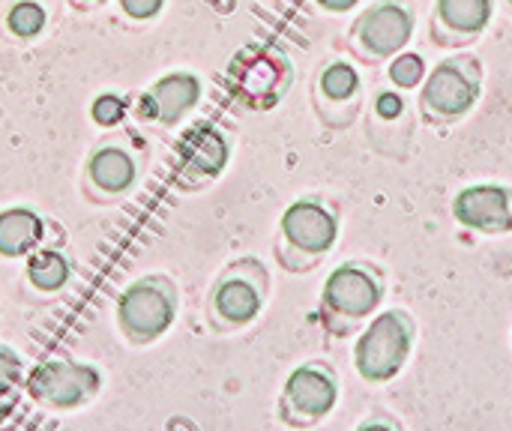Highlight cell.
<instances>
[{
  "label": "cell",
  "instance_id": "cell-1",
  "mask_svg": "<svg viewBox=\"0 0 512 431\" xmlns=\"http://www.w3.org/2000/svg\"><path fill=\"white\" fill-rule=\"evenodd\" d=\"M483 87V66L474 54L462 51L447 60H441L423 81V111L435 120H459L465 117Z\"/></svg>",
  "mask_w": 512,
  "mask_h": 431
},
{
  "label": "cell",
  "instance_id": "cell-2",
  "mask_svg": "<svg viewBox=\"0 0 512 431\" xmlns=\"http://www.w3.org/2000/svg\"><path fill=\"white\" fill-rule=\"evenodd\" d=\"M414 36V12L405 0H378L372 3L351 27L348 39L354 51L369 60H387L402 54Z\"/></svg>",
  "mask_w": 512,
  "mask_h": 431
},
{
  "label": "cell",
  "instance_id": "cell-3",
  "mask_svg": "<svg viewBox=\"0 0 512 431\" xmlns=\"http://www.w3.org/2000/svg\"><path fill=\"white\" fill-rule=\"evenodd\" d=\"M411 354V324L402 312L378 315L354 348L357 372L366 381H390Z\"/></svg>",
  "mask_w": 512,
  "mask_h": 431
},
{
  "label": "cell",
  "instance_id": "cell-4",
  "mask_svg": "<svg viewBox=\"0 0 512 431\" xmlns=\"http://www.w3.org/2000/svg\"><path fill=\"white\" fill-rule=\"evenodd\" d=\"M177 318V300L171 285L159 282V279H141L132 282L120 300H117V321L120 327L141 342L159 339L162 333L171 330Z\"/></svg>",
  "mask_w": 512,
  "mask_h": 431
},
{
  "label": "cell",
  "instance_id": "cell-5",
  "mask_svg": "<svg viewBox=\"0 0 512 431\" xmlns=\"http://www.w3.org/2000/svg\"><path fill=\"white\" fill-rule=\"evenodd\" d=\"M99 384L102 378L93 366L72 363V360H45L30 372L27 393L42 405L69 411L78 408L87 396L99 393Z\"/></svg>",
  "mask_w": 512,
  "mask_h": 431
},
{
  "label": "cell",
  "instance_id": "cell-6",
  "mask_svg": "<svg viewBox=\"0 0 512 431\" xmlns=\"http://www.w3.org/2000/svg\"><path fill=\"white\" fill-rule=\"evenodd\" d=\"M495 15V0H435L432 9V39L447 48L471 45Z\"/></svg>",
  "mask_w": 512,
  "mask_h": 431
},
{
  "label": "cell",
  "instance_id": "cell-7",
  "mask_svg": "<svg viewBox=\"0 0 512 431\" xmlns=\"http://www.w3.org/2000/svg\"><path fill=\"white\" fill-rule=\"evenodd\" d=\"M282 237L300 252L324 255L333 249V243L339 237V222L318 201H294L282 213Z\"/></svg>",
  "mask_w": 512,
  "mask_h": 431
},
{
  "label": "cell",
  "instance_id": "cell-8",
  "mask_svg": "<svg viewBox=\"0 0 512 431\" xmlns=\"http://www.w3.org/2000/svg\"><path fill=\"white\" fill-rule=\"evenodd\" d=\"M453 213L462 225L477 231H510L512 228V192L504 186L480 183L468 186L456 195Z\"/></svg>",
  "mask_w": 512,
  "mask_h": 431
},
{
  "label": "cell",
  "instance_id": "cell-9",
  "mask_svg": "<svg viewBox=\"0 0 512 431\" xmlns=\"http://www.w3.org/2000/svg\"><path fill=\"white\" fill-rule=\"evenodd\" d=\"M324 303L333 312H342V315H351V318H363V315H369L381 303V285H378V279L366 267L342 264V267H336L327 276Z\"/></svg>",
  "mask_w": 512,
  "mask_h": 431
},
{
  "label": "cell",
  "instance_id": "cell-10",
  "mask_svg": "<svg viewBox=\"0 0 512 431\" xmlns=\"http://www.w3.org/2000/svg\"><path fill=\"white\" fill-rule=\"evenodd\" d=\"M201 99V81L192 72H168L162 75L150 93L141 99V117L159 123H177L186 111H192Z\"/></svg>",
  "mask_w": 512,
  "mask_h": 431
},
{
  "label": "cell",
  "instance_id": "cell-11",
  "mask_svg": "<svg viewBox=\"0 0 512 431\" xmlns=\"http://www.w3.org/2000/svg\"><path fill=\"white\" fill-rule=\"evenodd\" d=\"M285 396L300 414L324 417V414H330L336 408L339 390H336V384H333V378L327 372L312 369V366H300V369L291 372V378L285 384Z\"/></svg>",
  "mask_w": 512,
  "mask_h": 431
},
{
  "label": "cell",
  "instance_id": "cell-12",
  "mask_svg": "<svg viewBox=\"0 0 512 431\" xmlns=\"http://www.w3.org/2000/svg\"><path fill=\"white\" fill-rule=\"evenodd\" d=\"M45 225L36 210L30 207H9L0 213V255L3 258H24L42 243Z\"/></svg>",
  "mask_w": 512,
  "mask_h": 431
},
{
  "label": "cell",
  "instance_id": "cell-13",
  "mask_svg": "<svg viewBox=\"0 0 512 431\" xmlns=\"http://www.w3.org/2000/svg\"><path fill=\"white\" fill-rule=\"evenodd\" d=\"M228 141L216 126H198L186 141H183V159L189 168H195L204 177H219L228 165Z\"/></svg>",
  "mask_w": 512,
  "mask_h": 431
},
{
  "label": "cell",
  "instance_id": "cell-14",
  "mask_svg": "<svg viewBox=\"0 0 512 431\" xmlns=\"http://www.w3.org/2000/svg\"><path fill=\"white\" fill-rule=\"evenodd\" d=\"M90 180L102 192H129L138 177L135 159L123 147H102L90 156Z\"/></svg>",
  "mask_w": 512,
  "mask_h": 431
},
{
  "label": "cell",
  "instance_id": "cell-15",
  "mask_svg": "<svg viewBox=\"0 0 512 431\" xmlns=\"http://www.w3.org/2000/svg\"><path fill=\"white\" fill-rule=\"evenodd\" d=\"M213 306L228 324H249L261 312V294L246 279H228L216 288Z\"/></svg>",
  "mask_w": 512,
  "mask_h": 431
},
{
  "label": "cell",
  "instance_id": "cell-16",
  "mask_svg": "<svg viewBox=\"0 0 512 431\" xmlns=\"http://www.w3.org/2000/svg\"><path fill=\"white\" fill-rule=\"evenodd\" d=\"M24 273H27V282H30L36 291L54 294V291H60V288L69 285V279H72V264H69V258H66L63 252H57V249H39V252H33V255L27 258Z\"/></svg>",
  "mask_w": 512,
  "mask_h": 431
},
{
  "label": "cell",
  "instance_id": "cell-17",
  "mask_svg": "<svg viewBox=\"0 0 512 431\" xmlns=\"http://www.w3.org/2000/svg\"><path fill=\"white\" fill-rule=\"evenodd\" d=\"M318 90L330 102H348L360 93V72L348 60H333L318 75Z\"/></svg>",
  "mask_w": 512,
  "mask_h": 431
},
{
  "label": "cell",
  "instance_id": "cell-18",
  "mask_svg": "<svg viewBox=\"0 0 512 431\" xmlns=\"http://www.w3.org/2000/svg\"><path fill=\"white\" fill-rule=\"evenodd\" d=\"M45 24H48V12H45V6L36 3V0H18V3H12L9 12H6V27H9L15 36H21V39L39 36V33L45 30Z\"/></svg>",
  "mask_w": 512,
  "mask_h": 431
},
{
  "label": "cell",
  "instance_id": "cell-19",
  "mask_svg": "<svg viewBox=\"0 0 512 431\" xmlns=\"http://www.w3.org/2000/svg\"><path fill=\"white\" fill-rule=\"evenodd\" d=\"M390 81L402 90H414L426 81L429 69H426V60L414 51H402L390 60V69H387Z\"/></svg>",
  "mask_w": 512,
  "mask_h": 431
},
{
  "label": "cell",
  "instance_id": "cell-20",
  "mask_svg": "<svg viewBox=\"0 0 512 431\" xmlns=\"http://www.w3.org/2000/svg\"><path fill=\"white\" fill-rule=\"evenodd\" d=\"M90 117H93L96 126H105V129H108V126H117V123L126 117V99L117 96V93H102V96L93 99Z\"/></svg>",
  "mask_w": 512,
  "mask_h": 431
},
{
  "label": "cell",
  "instance_id": "cell-21",
  "mask_svg": "<svg viewBox=\"0 0 512 431\" xmlns=\"http://www.w3.org/2000/svg\"><path fill=\"white\" fill-rule=\"evenodd\" d=\"M18 378H21V360H18V354L12 348L0 345V393L9 390V387H15Z\"/></svg>",
  "mask_w": 512,
  "mask_h": 431
},
{
  "label": "cell",
  "instance_id": "cell-22",
  "mask_svg": "<svg viewBox=\"0 0 512 431\" xmlns=\"http://www.w3.org/2000/svg\"><path fill=\"white\" fill-rule=\"evenodd\" d=\"M402 111H405L402 93H396V90H381V93L375 96V114H378L381 120H399Z\"/></svg>",
  "mask_w": 512,
  "mask_h": 431
},
{
  "label": "cell",
  "instance_id": "cell-23",
  "mask_svg": "<svg viewBox=\"0 0 512 431\" xmlns=\"http://www.w3.org/2000/svg\"><path fill=\"white\" fill-rule=\"evenodd\" d=\"M123 12L135 21H147V18H156L165 6V0H120Z\"/></svg>",
  "mask_w": 512,
  "mask_h": 431
},
{
  "label": "cell",
  "instance_id": "cell-24",
  "mask_svg": "<svg viewBox=\"0 0 512 431\" xmlns=\"http://www.w3.org/2000/svg\"><path fill=\"white\" fill-rule=\"evenodd\" d=\"M360 0H318V6L321 9H327V12H348V9H354Z\"/></svg>",
  "mask_w": 512,
  "mask_h": 431
},
{
  "label": "cell",
  "instance_id": "cell-25",
  "mask_svg": "<svg viewBox=\"0 0 512 431\" xmlns=\"http://www.w3.org/2000/svg\"><path fill=\"white\" fill-rule=\"evenodd\" d=\"M357 431H393V429H387V426H378V423H366V426H360Z\"/></svg>",
  "mask_w": 512,
  "mask_h": 431
},
{
  "label": "cell",
  "instance_id": "cell-26",
  "mask_svg": "<svg viewBox=\"0 0 512 431\" xmlns=\"http://www.w3.org/2000/svg\"><path fill=\"white\" fill-rule=\"evenodd\" d=\"M507 3H510V9H512V0H507Z\"/></svg>",
  "mask_w": 512,
  "mask_h": 431
},
{
  "label": "cell",
  "instance_id": "cell-27",
  "mask_svg": "<svg viewBox=\"0 0 512 431\" xmlns=\"http://www.w3.org/2000/svg\"><path fill=\"white\" fill-rule=\"evenodd\" d=\"M96 3H105V0H96Z\"/></svg>",
  "mask_w": 512,
  "mask_h": 431
}]
</instances>
